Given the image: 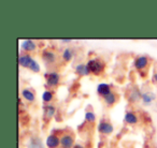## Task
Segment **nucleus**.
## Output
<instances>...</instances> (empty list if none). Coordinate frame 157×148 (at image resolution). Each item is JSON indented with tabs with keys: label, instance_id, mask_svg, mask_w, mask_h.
I'll list each match as a JSON object with an SVG mask.
<instances>
[{
	"label": "nucleus",
	"instance_id": "obj_1",
	"mask_svg": "<svg viewBox=\"0 0 157 148\" xmlns=\"http://www.w3.org/2000/svg\"><path fill=\"white\" fill-rule=\"evenodd\" d=\"M18 63H20L21 67L29 69L33 72H36V73H39L40 70H41L39 62L28 54H21L20 57H18Z\"/></svg>",
	"mask_w": 157,
	"mask_h": 148
},
{
	"label": "nucleus",
	"instance_id": "obj_2",
	"mask_svg": "<svg viewBox=\"0 0 157 148\" xmlns=\"http://www.w3.org/2000/svg\"><path fill=\"white\" fill-rule=\"evenodd\" d=\"M87 65L90 68V73L95 74V75H99L103 71V69H105V63L98 58L90 59L87 61Z\"/></svg>",
	"mask_w": 157,
	"mask_h": 148
},
{
	"label": "nucleus",
	"instance_id": "obj_3",
	"mask_svg": "<svg viewBox=\"0 0 157 148\" xmlns=\"http://www.w3.org/2000/svg\"><path fill=\"white\" fill-rule=\"evenodd\" d=\"M44 77H45L46 81V86H48V87H56L59 84V82H60V75L55 71L45 73Z\"/></svg>",
	"mask_w": 157,
	"mask_h": 148
},
{
	"label": "nucleus",
	"instance_id": "obj_4",
	"mask_svg": "<svg viewBox=\"0 0 157 148\" xmlns=\"http://www.w3.org/2000/svg\"><path fill=\"white\" fill-rule=\"evenodd\" d=\"M42 59L44 60V62L48 65H53L56 62L57 60V55L54 50H44L42 52Z\"/></svg>",
	"mask_w": 157,
	"mask_h": 148
},
{
	"label": "nucleus",
	"instance_id": "obj_5",
	"mask_svg": "<svg viewBox=\"0 0 157 148\" xmlns=\"http://www.w3.org/2000/svg\"><path fill=\"white\" fill-rule=\"evenodd\" d=\"M60 146L61 148H73L74 139L73 135L69 133H65L60 136Z\"/></svg>",
	"mask_w": 157,
	"mask_h": 148
},
{
	"label": "nucleus",
	"instance_id": "obj_6",
	"mask_svg": "<svg viewBox=\"0 0 157 148\" xmlns=\"http://www.w3.org/2000/svg\"><path fill=\"white\" fill-rule=\"evenodd\" d=\"M45 145L48 148H58V146L60 145V137L55 134L48 135L45 139Z\"/></svg>",
	"mask_w": 157,
	"mask_h": 148
},
{
	"label": "nucleus",
	"instance_id": "obj_7",
	"mask_svg": "<svg viewBox=\"0 0 157 148\" xmlns=\"http://www.w3.org/2000/svg\"><path fill=\"white\" fill-rule=\"evenodd\" d=\"M98 131L100 133H102V134L109 135V134H111V133H113L114 127L112 126L110 122L101 121V122H99V124H98Z\"/></svg>",
	"mask_w": 157,
	"mask_h": 148
},
{
	"label": "nucleus",
	"instance_id": "obj_8",
	"mask_svg": "<svg viewBox=\"0 0 157 148\" xmlns=\"http://www.w3.org/2000/svg\"><path fill=\"white\" fill-rule=\"evenodd\" d=\"M147 63H148V58H147V57L139 56V57H137V58L135 59V62H133V65H135L136 69L139 70V71H141V70H143L144 68H146Z\"/></svg>",
	"mask_w": 157,
	"mask_h": 148
},
{
	"label": "nucleus",
	"instance_id": "obj_9",
	"mask_svg": "<svg viewBox=\"0 0 157 148\" xmlns=\"http://www.w3.org/2000/svg\"><path fill=\"white\" fill-rule=\"evenodd\" d=\"M97 92H98L99 96L101 97H107L109 94H111L112 90H111V86L109 84H105V83H100L98 86H97Z\"/></svg>",
	"mask_w": 157,
	"mask_h": 148
},
{
	"label": "nucleus",
	"instance_id": "obj_10",
	"mask_svg": "<svg viewBox=\"0 0 157 148\" xmlns=\"http://www.w3.org/2000/svg\"><path fill=\"white\" fill-rule=\"evenodd\" d=\"M142 102L144 105H151L155 100H156V94L152 91L142 92Z\"/></svg>",
	"mask_w": 157,
	"mask_h": 148
},
{
	"label": "nucleus",
	"instance_id": "obj_11",
	"mask_svg": "<svg viewBox=\"0 0 157 148\" xmlns=\"http://www.w3.org/2000/svg\"><path fill=\"white\" fill-rule=\"evenodd\" d=\"M141 99H142V92L140 91L139 88H132L128 94V100L131 103H136L139 100H141Z\"/></svg>",
	"mask_w": 157,
	"mask_h": 148
},
{
	"label": "nucleus",
	"instance_id": "obj_12",
	"mask_svg": "<svg viewBox=\"0 0 157 148\" xmlns=\"http://www.w3.org/2000/svg\"><path fill=\"white\" fill-rule=\"evenodd\" d=\"M21 46H22V50H25V52H33L37 48V44H36L35 41L30 39H27V40H24L22 41L21 43Z\"/></svg>",
	"mask_w": 157,
	"mask_h": 148
},
{
	"label": "nucleus",
	"instance_id": "obj_13",
	"mask_svg": "<svg viewBox=\"0 0 157 148\" xmlns=\"http://www.w3.org/2000/svg\"><path fill=\"white\" fill-rule=\"evenodd\" d=\"M55 112H56V109H55L54 105H45L44 106V113H43V117L44 119L48 121V120L52 119L53 116L55 115Z\"/></svg>",
	"mask_w": 157,
	"mask_h": 148
},
{
	"label": "nucleus",
	"instance_id": "obj_14",
	"mask_svg": "<svg viewBox=\"0 0 157 148\" xmlns=\"http://www.w3.org/2000/svg\"><path fill=\"white\" fill-rule=\"evenodd\" d=\"M75 72L80 75V76H86L90 73V68H88L87 63H80L75 67Z\"/></svg>",
	"mask_w": 157,
	"mask_h": 148
},
{
	"label": "nucleus",
	"instance_id": "obj_15",
	"mask_svg": "<svg viewBox=\"0 0 157 148\" xmlns=\"http://www.w3.org/2000/svg\"><path fill=\"white\" fill-rule=\"evenodd\" d=\"M27 148H43V143H42V141H41L40 137L33 136L28 141Z\"/></svg>",
	"mask_w": 157,
	"mask_h": 148
},
{
	"label": "nucleus",
	"instance_id": "obj_16",
	"mask_svg": "<svg viewBox=\"0 0 157 148\" xmlns=\"http://www.w3.org/2000/svg\"><path fill=\"white\" fill-rule=\"evenodd\" d=\"M124 120H125V122L128 124H136L138 122V117L135 114V112L128 111V112H126V114H125Z\"/></svg>",
	"mask_w": 157,
	"mask_h": 148
},
{
	"label": "nucleus",
	"instance_id": "obj_17",
	"mask_svg": "<svg viewBox=\"0 0 157 148\" xmlns=\"http://www.w3.org/2000/svg\"><path fill=\"white\" fill-rule=\"evenodd\" d=\"M22 97L27 101V102H33L36 100V96L30 89L28 88H25L22 90Z\"/></svg>",
	"mask_w": 157,
	"mask_h": 148
},
{
	"label": "nucleus",
	"instance_id": "obj_18",
	"mask_svg": "<svg viewBox=\"0 0 157 148\" xmlns=\"http://www.w3.org/2000/svg\"><path fill=\"white\" fill-rule=\"evenodd\" d=\"M103 100H105V104H107L108 106H112V105L115 104L116 101H117V94H116L115 92L112 91L111 94H109L107 97H105Z\"/></svg>",
	"mask_w": 157,
	"mask_h": 148
},
{
	"label": "nucleus",
	"instance_id": "obj_19",
	"mask_svg": "<svg viewBox=\"0 0 157 148\" xmlns=\"http://www.w3.org/2000/svg\"><path fill=\"white\" fill-rule=\"evenodd\" d=\"M73 55H74V52H73V50L72 48H69V47H67V48H65L63 50V59L66 61V62H68V61H71L72 60V58H73Z\"/></svg>",
	"mask_w": 157,
	"mask_h": 148
},
{
	"label": "nucleus",
	"instance_id": "obj_20",
	"mask_svg": "<svg viewBox=\"0 0 157 148\" xmlns=\"http://www.w3.org/2000/svg\"><path fill=\"white\" fill-rule=\"evenodd\" d=\"M53 97H54V94L50 90H45V91L42 94V101L45 103H48L53 100Z\"/></svg>",
	"mask_w": 157,
	"mask_h": 148
},
{
	"label": "nucleus",
	"instance_id": "obj_21",
	"mask_svg": "<svg viewBox=\"0 0 157 148\" xmlns=\"http://www.w3.org/2000/svg\"><path fill=\"white\" fill-rule=\"evenodd\" d=\"M85 120L88 122H95L96 120V115L93 112H86L85 113Z\"/></svg>",
	"mask_w": 157,
	"mask_h": 148
},
{
	"label": "nucleus",
	"instance_id": "obj_22",
	"mask_svg": "<svg viewBox=\"0 0 157 148\" xmlns=\"http://www.w3.org/2000/svg\"><path fill=\"white\" fill-rule=\"evenodd\" d=\"M72 40L71 39H63V40H60V42H63V43H70Z\"/></svg>",
	"mask_w": 157,
	"mask_h": 148
},
{
	"label": "nucleus",
	"instance_id": "obj_23",
	"mask_svg": "<svg viewBox=\"0 0 157 148\" xmlns=\"http://www.w3.org/2000/svg\"><path fill=\"white\" fill-rule=\"evenodd\" d=\"M153 82L157 84V73H154V75H153Z\"/></svg>",
	"mask_w": 157,
	"mask_h": 148
},
{
	"label": "nucleus",
	"instance_id": "obj_24",
	"mask_svg": "<svg viewBox=\"0 0 157 148\" xmlns=\"http://www.w3.org/2000/svg\"><path fill=\"white\" fill-rule=\"evenodd\" d=\"M73 148H84L82 145H80V144H75V145L73 146Z\"/></svg>",
	"mask_w": 157,
	"mask_h": 148
}]
</instances>
